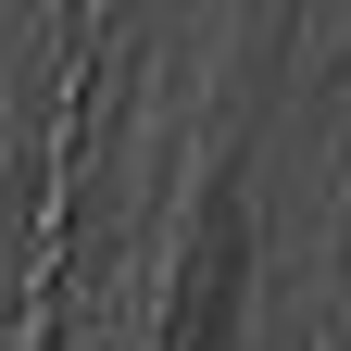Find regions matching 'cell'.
Wrapping results in <instances>:
<instances>
[{
  "label": "cell",
  "mask_w": 351,
  "mask_h": 351,
  "mask_svg": "<svg viewBox=\"0 0 351 351\" xmlns=\"http://www.w3.org/2000/svg\"><path fill=\"white\" fill-rule=\"evenodd\" d=\"M239 326V226L213 213V251H201V301H189V351H226Z\"/></svg>",
  "instance_id": "1"
}]
</instances>
